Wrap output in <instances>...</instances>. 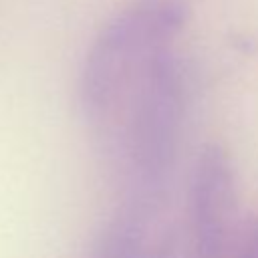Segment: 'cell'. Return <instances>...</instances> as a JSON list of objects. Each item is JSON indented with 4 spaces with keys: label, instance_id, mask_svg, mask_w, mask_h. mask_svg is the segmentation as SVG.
<instances>
[{
    "label": "cell",
    "instance_id": "obj_1",
    "mask_svg": "<svg viewBox=\"0 0 258 258\" xmlns=\"http://www.w3.org/2000/svg\"><path fill=\"white\" fill-rule=\"evenodd\" d=\"M189 0H131L91 42L79 77V105L97 133L153 64L175 50Z\"/></svg>",
    "mask_w": 258,
    "mask_h": 258
},
{
    "label": "cell",
    "instance_id": "obj_2",
    "mask_svg": "<svg viewBox=\"0 0 258 258\" xmlns=\"http://www.w3.org/2000/svg\"><path fill=\"white\" fill-rule=\"evenodd\" d=\"M238 238V187L232 159L224 147L206 145L189 179L185 258H234Z\"/></svg>",
    "mask_w": 258,
    "mask_h": 258
},
{
    "label": "cell",
    "instance_id": "obj_3",
    "mask_svg": "<svg viewBox=\"0 0 258 258\" xmlns=\"http://www.w3.org/2000/svg\"><path fill=\"white\" fill-rule=\"evenodd\" d=\"M169 240V220L139 214L117 204L85 258H163Z\"/></svg>",
    "mask_w": 258,
    "mask_h": 258
},
{
    "label": "cell",
    "instance_id": "obj_4",
    "mask_svg": "<svg viewBox=\"0 0 258 258\" xmlns=\"http://www.w3.org/2000/svg\"><path fill=\"white\" fill-rule=\"evenodd\" d=\"M234 258H258V216L244 232H240Z\"/></svg>",
    "mask_w": 258,
    "mask_h": 258
}]
</instances>
